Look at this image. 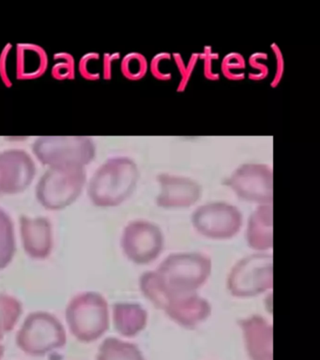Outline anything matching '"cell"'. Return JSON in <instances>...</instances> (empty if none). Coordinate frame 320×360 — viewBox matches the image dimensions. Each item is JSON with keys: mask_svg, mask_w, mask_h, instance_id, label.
<instances>
[{"mask_svg": "<svg viewBox=\"0 0 320 360\" xmlns=\"http://www.w3.org/2000/svg\"><path fill=\"white\" fill-rule=\"evenodd\" d=\"M212 272V259L204 253H171L156 270L140 277L139 288L151 305L162 311L172 298L198 292Z\"/></svg>", "mask_w": 320, "mask_h": 360, "instance_id": "cell-1", "label": "cell"}, {"mask_svg": "<svg viewBox=\"0 0 320 360\" xmlns=\"http://www.w3.org/2000/svg\"><path fill=\"white\" fill-rule=\"evenodd\" d=\"M139 179V168L133 160L111 158L91 177L88 188L89 199L97 207H117L132 195Z\"/></svg>", "mask_w": 320, "mask_h": 360, "instance_id": "cell-2", "label": "cell"}, {"mask_svg": "<svg viewBox=\"0 0 320 360\" xmlns=\"http://www.w3.org/2000/svg\"><path fill=\"white\" fill-rule=\"evenodd\" d=\"M274 287V256L255 252L241 258L230 269L226 289L236 298H252Z\"/></svg>", "mask_w": 320, "mask_h": 360, "instance_id": "cell-3", "label": "cell"}, {"mask_svg": "<svg viewBox=\"0 0 320 360\" xmlns=\"http://www.w3.org/2000/svg\"><path fill=\"white\" fill-rule=\"evenodd\" d=\"M66 319L70 330L81 342H95L108 332L110 317L108 303L102 295L88 292L69 304Z\"/></svg>", "mask_w": 320, "mask_h": 360, "instance_id": "cell-4", "label": "cell"}, {"mask_svg": "<svg viewBox=\"0 0 320 360\" xmlns=\"http://www.w3.org/2000/svg\"><path fill=\"white\" fill-rule=\"evenodd\" d=\"M33 153L49 167H82L94 160L96 146L89 136H41L34 141Z\"/></svg>", "mask_w": 320, "mask_h": 360, "instance_id": "cell-5", "label": "cell"}, {"mask_svg": "<svg viewBox=\"0 0 320 360\" xmlns=\"http://www.w3.org/2000/svg\"><path fill=\"white\" fill-rule=\"evenodd\" d=\"M86 180L82 167H49L38 182L36 197L47 210H63L79 197Z\"/></svg>", "mask_w": 320, "mask_h": 360, "instance_id": "cell-6", "label": "cell"}, {"mask_svg": "<svg viewBox=\"0 0 320 360\" xmlns=\"http://www.w3.org/2000/svg\"><path fill=\"white\" fill-rule=\"evenodd\" d=\"M196 232L210 240L234 238L243 226V217L235 205L226 202H210L196 208L192 215Z\"/></svg>", "mask_w": 320, "mask_h": 360, "instance_id": "cell-7", "label": "cell"}, {"mask_svg": "<svg viewBox=\"0 0 320 360\" xmlns=\"http://www.w3.org/2000/svg\"><path fill=\"white\" fill-rule=\"evenodd\" d=\"M65 329L54 315L46 312L30 314L18 335V345L30 356H44L63 347Z\"/></svg>", "mask_w": 320, "mask_h": 360, "instance_id": "cell-8", "label": "cell"}, {"mask_svg": "<svg viewBox=\"0 0 320 360\" xmlns=\"http://www.w3.org/2000/svg\"><path fill=\"white\" fill-rule=\"evenodd\" d=\"M165 235L154 222L136 219L126 225L120 238L123 255L137 266H148L161 256Z\"/></svg>", "mask_w": 320, "mask_h": 360, "instance_id": "cell-9", "label": "cell"}, {"mask_svg": "<svg viewBox=\"0 0 320 360\" xmlns=\"http://www.w3.org/2000/svg\"><path fill=\"white\" fill-rule=\"evenodd\" d=\"M238 198L249 202L272 205L274 174L271 168L260 163L241 165L224 181Z\"/></svg>", "mask_w": 320, "mask_h": 360, "instance_id": "cell-10", "label": "cell"}, {"mask_svg": "<svg viewBox=\"0 0 320 360\" xmlns=\"http://www.w3.org/2000/svg\"><path fill=\"white\" fill-rule=\"evenodd\" d=\"M36 174L34 160L22 149L0 152V195L27 190Z\"/></svg>", "mask_w": 320, "mask_h": 360, "instance_id": "cell-11", "label": "cell"}, {"mask_svg": "<svg viewBox=\"0 0 320 360\" xmlns=\"http://www.w3.org/2000/svg\"><path fill=\"white\" fill-rule=\"evenodd\" d=\"M160 193L156 204L162 208L176 210L193 207L202 195L201 186L188 177L170 174H160L157 176Z\"/></svg>", "mask_w": 320, "mask_h": 360, "instance_id": "cell-12", "label": "cell"}, {"mask_svg": "<svg viewBox=\"0 0 320 360\" xmlns=\"http://www.w3.org/2000/svg\"><path fill=\"white\" fill-rule=\"evenodd\" d=\"M247 354L251 360H274V328L262 315L252 314L238 321Z\"/></svg>", "mask_w": 320, "mask_h": 360, "instance_id": "cell-13", "label": "cell"}, {"mask_svg": "<svg viewBox=\"0 0 320 360\" xmlns=\"http://www.w3.org/2000/svg\"><path fill=\"white\" fill-rule=\"evenodd\" d=\"M162 311L176 325L193 330L209 319L212 308L209 300L196 292L172 298Z\"/></svg>", "mask_w": 320, "mask_h": 360, "instance_id": "cell-14", "label": "cell"}, {"mask_svg": "<svg viewBox=\"0 0 320 360\" xmlns=\"http://www.w3.org/2000/svg\"><path fill=\"white\" fill-rule=\"evenodd\" d=\"M274 211L272 205H261L249 216L245 239L255 252H269L274 248Z\"/></svg>", "mask_w": 320, "mask_h": 360, "instance_id": "cell-15", "label": "cell"}, {"mask_svg": "<svg viewBox=\"0 0 320 360\" xmlns=\"http://www.w3.org/2000/svg\"><path fill=\"white\" fill-rule=\"evenodd\" d=\"M20 225L23 246L27 255L36 259L49 257L52 250V227L49 219L22 216Z\"/></svg>", "mask_w": 320, "mask_h": 360, "instance_id": "cell-16", "label": "cell"}, {"mask_svg": "<svg viewBox=\"0 0 320 360\" xmlns=\"http://www.w3.org/2000/svg\"><path fill=\"white\" fill-rule=\"evenodd\" d=\"M114 328L124 338H134L147 328L148 314L136 303H117L113 307Z\"/></svg>", "mask_w": 320, "mask_h": 360, "instance_id": "cell-17", "label": "cell"}, {"mask_svg": "<svg viewBox=\"0 0 320 360\" xmlns=\"http://www.w3.org/2000/svg\"><path fill=\"white\" fill-rule=\"evenodd\" d=\"M49 67L46 50L38 44H20L16 52V76L20 80L41 77Z\"/></svg>", "mask_w": 320, "mask_h": 360, "instance_id": "cell-18", "label": "cell"}, {"mask_svg": "<svg viewBox=\"0 0 320 360\" xmlns=\"http://www.w3.org/2000/svg\"><path fill=\"white\" fill-rule=\"evenodd\" d=\"M97 360H145L139 346L110 337L101 345Z\"/></svg>", "mask_w": 320, "mask_h": 360, "instance_id": "cell-19", "label": "cell"}, {"mask_svg": "<svg viewBox=\"0 0 320 360\" xmlns=\"http://www.w3.org/2000/svg\"><path fill=\"white\" fill-rule=\"evenodd\" d=\"M15 230L10 216L0 208V269L11 263L15 252Z\"/></svg>", "mask_w": 320, "mask_h": 360, "instance_id": "cell-20", "label": "cell"}, {"mask_svg": "<svg viewBox=\"0 0 320 360\" xmlns=\"http://www.w3.org/2000/svg\"><path fill=\"white\" fill-rule=\"evenodd\" d=\"M22 312L21 304L9 295L0 294V339L18 323Z\"/></svg>", "mask_w": 320, "mask_h": 360, "instance_id": "cell-21", "label": "cell"}, {"mask_svg": "<svg viewBox=\"0 0 320 360\" xmlns=\"http://www.w3.org/2000/svg\"><path fill=\"white\" fill-rule=\"evenodd\" d=\"M148 72V61L141 53H130L123 58L122 72L130 80H139Z\"/></svg>", "mask_w": 320, "mask_h": 360, "instance_id": "cell-22", "label": "cell"}, {"mask_svg": "<svg viewBox=\"0 0 320 360\" xmlns=\"http://www.w3.org/2000/svg\"><path fill=\"white\" fill-rule=\"evenodd\" d=\"M56 64L52 67L51 75L58 80L72 79L75 75V62L71 53L63 52L54 56Z\"/></svg>", "mask_w": 320, "mask_h": 360, "instance_id": "cell-23", "label": "cell"}, {"mask_svg": "<svg viewBox=\"0 0 320 360\" xmlns=\"http://www.w3.org/2000/svg\"><path fill=\"white\" fill-rule=\"evenodd\" d=\"M245 68V59L240 53H231L224 56L222 62V70L226 77L231 80L244 78L243 70Z\"/></svg>", "mask_w": 320, "mask_h": 360, "instance_id": "cell-24", "label": "cell"}, {"mask_svg": "<svg viewBox=\"0 0 320 360\" xmlns=\"http://www.w3.org/2000/svg\"><path fill=\"white\" fill-rule=\"evenodd\" d=\"M101 56L98 53H89L83 56L78 65L80 75L88 80H97L101 77L99 64Z\"/></svg>", "mask_w": 320, "mask_h": 360, "instance_id": "cell-25", "label": "cell"}, {"mask_svg": "<svg viewBox=\"0 0 320 360\" xmlns=\"http://www.w3.org/2000/svg\"><path fill=\"white\" fill-rule=\"evenodd\" d=\"M198 53H195V55L191 56L187 63H185L184 58H182L179 53H174V59H175L177 65H178L179 73L181 75V81L179 86V90L184 89V87L186 86L188 81L190 80L191 73H192L196 61H198Z\"/></svg>", "mask_w": 320, "mask_h": 360, "instance_id": "cell-26", "label": "cell"}, {"mask_svg": "<svg viewBox=\"0 0 320 360\" xmlns=\"http://www.w3.org/2000/svg\"><path fill=\"white\" fill-rule=\"evenodd\" d=\"M268 56L264 53H257L250 58V64L254 68L255 70H257L254 75H250V78L254 80H262L269 73L268 66L265 64V60Z\"/></svg>", "mask_w": 320, "mask_h": 360, "instance_id": "cell-27", "label": "cell"}, {"mask_svg": "<svg viewBox=\"0 0 320 360\" xmlns=\"http://www.w3.org/2000/svg\"><path fill=\"white\" fill-rule=\"evenodd\" d=\"M204 56V72L205 76L210 80H217L219 75L212 69L215 59L218 58V53L212 52V48L206 47L203 53Z\"/></svg>", "mask_w": 320, "mask_h": 360, "instance_id": "cell-28", "label": "cell"}, {"mask_svg": "<svg viewBox=\"0 0 320 360\" xmlns=\"http://www.w3.org/2000/svg\"><path fill=\"white\" fill-rule=\"evenodd\" d=\"M165 55H167V53H161L154 56L151 64V70L154 77L165 81L171 78L169 75H165V73L162 72V68H161L162 66V62L164 60Z\"/></svg>", "mask_w": 320, "mask_h": 360, "instance_id": "cell-29", "label": "cell"}, {"mask_svg": "<svg viewBox=\"0 0 320 360\" xmlns=\"http://www.w3.org/2000/svg\"><path fill=\"white\" fill-rule=\"evenodd\" d=\"M271 48L272 50H274V55L276 56L277 62L276 75H275L274 81H272L271 83V86H277L278 83H279L281 80V78H282L283 73V59L282 53H281V51L276 44H272Z\"/></svg>", "mask_w": 320, "mask_h": 360, "instance_id": "cell-30", "label": "cell"}, {"mask_svg": "<svg viewBox=\"0 0 320 360\" xmlns=\"http://www.w3.org/2000/svg\"><path fill=\"white\" fill-rule=\"evenodd\" d=\"M11 48H12V44H7V46H5L4 51H2L1 56H0V76H1L2 81H4L7 86H11V84H12L9 76L7 75L6 68H5L6 67L8 53L10 52Z\"/></svg>", "mask_w": 320, "mask_h": 360, "instance_id": "cell-31", "label": "cell"}, {"mask_svg": "<svg viewBox=\"0 0 320 360\" xmlns=\"http://www.w3.org/2000/svg\"><path fill=\"white\" fill-rule=\"evenodd\" d=\"M120 53H105L103 56V78H111L112 63L119 58Z\"/></svg>", "mask_w": 320, "mask_h": 360, "instance_id": "cell-32", "label": "cell"}, {"mask_svg": "<svg viewBox=\"0 0 320 360\" xmlns=\"http://www.w3.org/2000/svg\"><path fill=\"white\" fill-rule=\"evenodd\" d=\"M4 354V346L0 345V359H2Z\"/></svg>", "mask_w": 320, "mask_h": 360, "instance_id": "cell-33", "label": "cell"}]
</instances>
